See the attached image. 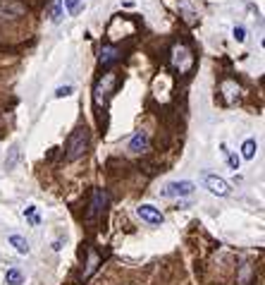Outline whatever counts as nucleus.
Segmentation results:
<instances>
[{"label":"nucleus","mask_w":265,"mask_h":285,"mask_svg":"<svg viewBox=\"0 0 265 285\" xmlns=\"http://www.w3.org/2000/svg\"><path fill=\"white\" fill-rule=\"evenodd\" d=\"M50 15H53V22H63L65 10H63V0H53V8H50Z\"/></svg>","instance_id":"nucleus-15"},{"label":"nucleus","mask_w":265,"mask_h":285,"mask_svg":"<svg viewBox=\"0 0 265 285\" xmlns=\"http://www.w3.org/2000/svg\"><path fill=\"white\" fill-rule=\"evenodd\" d=\"M86 146H89V132H86V127H77L67 139V161L81 159L86 153Z\"/></svg>","instance_id":"nucleus-1"},{"label":"nucleus","mask_w":265,"mask_h":285,"mask_svg":"<svg viewBox=\"0 0 265 285\" xmlns=\"http://www.w3.org/2000/svg\"><path fill=\"white\" fill-rule=\"evenodd\" d=\"M24 12L26 8L19 0H0V17H22Z\"/></svg>","instance_id":"nucleus-6"},{"label":"nucleus","mask_w":265,"mask_h":285,"mask_svg":"<svg viewBox=\"0 0 265 285\" xmlns=\"http://www.w3.org/2000/svg\"><path fill=\"white\" fill-rule=\"evenodd\" d=\"M194 183H189V180H180V183H170L167 187L163 190V194L167 199H174V197H191L194 194Z\"/></svg>","instance_id":"nucleus-3"},{"label":"nucleus","mask_w":265,"mask_h":285,"mask_svg":"<svg viewBox=\"0 0 265 285\" xmlns=\"http://www.w3.org/2000/svg\"><path fill=\"white\" fill-rule=\"evenodd\" d=\"M112 84H115V74H105V84H103V82L98 84V89H96V98H101L103 91H108Z\"/></svg>","instance_id":"nucleus-16"},{"label":"nucleus","mask_w":265,"mask_h":285,"mask_svg":"<svg viewBox=\"0 0 265 285\" xmlns=\"http://www.w3.org/2000/svg\"><path fill=\"white\" fill-rule=\"evenodd\" d=\"M222 151H225V156H227V163H229V168H232V170H239V156H237V153H232V151H227L225 144H222Z\"/></svg>","instance_id":"nucleus-17"},{"label":"nucleus","mask_w":265,"mask_h":285,"mask_svg":"<svg viewBox=\"0 0 265 285\" xmlns=\"http://www.w3.org/2000/svg\"><path fill=\"white\" fill-rule=\"evenodd\" d=\"M19 156H22V151H19V144H15V146L10 149V159L5 161V168H8V170H12V168L17 166V161H19Z\"/></svg>","instance_id":"nucleus-14"},{"label":"nucleus","mask_w":265,"mask_h":285,"mask_svg":"<svg viewBox=\"0 0 265 285\" xmlns=\"http://www.w3.org/2000/svg\"><path fill=\"white\" fill-rule=\"evenodd\" d=\"M136 214H139L141 221H146L149 225H163L165 216L160 214V209H156L153 204H141L139 209H136Z\"/></svg>","instance_id":"nucleus-4"},{"label":"nucleus","mask_w":265,"mask_h":285,"mask_svg":"<svg viewBox=\"0 0 265 285\" xmlns=\"http://www.w3.org/2000/svg\"><path fill=\"white\" fill-rule=\"evenodd\" d=\"M172 65H174V70L189 72L194 67V56H191V50H189L187 46L177 43V46L172 48Z\"/></svg>","instance_id":"nucleus-2"},{"label":"nucleus","mask_w":265,"mask_h":285,"mask_svg":"<svg viewBox=\"0 0 265 285\" xmlns=\"http://www.w3.org/2000/svg\"><path fill=\"white\" fill-rule=\"evenodd\" d=\"M256 151H258V144L253 142V139H246V142H244V146H242V156H244L246 161L256 159Z\"/></svg>","instance_id":"nucleus-12"},{"label":"nucleus","mask_w":265,"mask_h":285,"mask_svg":"<svg viewBox=\"0 0 265 285\" xmlns=\"http://www.w3.org/2000/svg\"><path fill=\"white\" fill-rule=\"evenodd\" d=\"M232 36H234V41L244 43V41H246V29H244V27H234V29H232Z\"/></svg>","instance_id":"nucleus-19"},{"label":"nucleus","mask_w":265,"mask_h":285,"mask_svg":"<svg viewBox=\"0 0 265 285\" xmlns=\"http://www.w3.org/2000/svg\"><path fill=\"white\" fill-rule=\"evenodd\" d=\"M65 8L72 17H77L81 10H84V0H65Z\"/></svg>","instance_id":"nucleus-13"},{"label":"nucleus","mask_w":265,"mask_h":285,"mask_svg":"<svg viewBox=\"0 0 265 285\" xmlns=\"http://www.w3.org/2000/svg\"><path fill=\"white\" fill-rule=\"evenodd\" d=\"M24 283V273L19 269H10L5 273V285H22Z\"/></svg>","instance_id":"nucleus-11"},{"label":"nucleus","mask_w":265,"mask_h":285,"mask_svg":"<svg viewBox=\"0 0 265 285\" xmlns=\"http://www.w3.org/2000/svg\"><path fill=\"white\" fill-rule=\"evenodd\" d=\"M146 146H149V135H146V132H136V135L132 137V142H129V151H134V153L143 151Z\"/></svg>","instance_id":"nucleus-7"},{"label":"nucleus","mask_w":265,"mask_h":285,"mask_svg":"<svg viewBox=\"0 0 265 285\" xmlns=\"http://www.w3.org/2000/svg\"><path fill=\"white\" fill-rule=\"evenodd\" d=\"M24 216H26L34 225H39V223H41V218L36 216V206H26V209H24Z\"/></svg>","instance_id":"nucleus-18"},{"label":"nucleus","mask_w":265,"mask_h":285,"mask_svg":"<svg viewBox=\"0 0 265 285\" xmlns=\"http://www.w3.org/2000/svg\"><path fill=\"white\" fill-rule=\"evenodd\" d=\"M117 58H120V53H117L115 46H103L101 48V65H105V67H108V65L115 63Z\"/></svg>","instance_id":"nucleus-8"},{"label":"nucleus","mask_w":265,"mask_h":285,"mask_svg":"<svg viewBox=\"0 0 265 285\" xmlns=\"http://www.w3.org/2000/svg\"><path fill=\"white\" fill-rule=\"evenodd\" d=\"M203 183H205V187H208L215 197H227V194H229V185H227V180H222V177H218V175H205Z\"/></svg>","instance_id":"nucleus-5"},{"label":"nucleus","mask_w":265,"mask_h":285,"mask_svg":"<svg viewBox=\"0 0 265 285\" xmlns=\"http://www.w3.org/2000/svg\"><path fill=\"white\" fill-rule=\"evenodd\" d=\"M72 91H74V89L67 84V87H60V89H57V91H55V96H57V98H65V96H70Z\"/></svg>","instance_id":"nucleus-20"},{"label":"nucleus","mask_w":265,"mask_h":285,"mask_svg":"<svg viewBox=\"0 0 265 285\" xmlns=\"http://www.w3.org/2000/svg\"><path fill=\"white\" fill-rule=\"evenodd\" d=\"M105 204H108V197H105V194L98 190V192L94 194V204H91V214H89V218H94L96 214H101V209H103Z\"/></svg>","instance_id":"nucleus-9"},{"label":"nucleus","mask_w":265,"mask_h":285,"mask_svg":"<svg viewBox=\"0 0 265 285\" xmlns=\"http://www.w3.org/2000/svg\"><path fill=\"white\" fill-rule=\"evenodd\" d=\"M10 245L15 247L19 254H29V242H26L22 235H10Z\"/></svg>","instance_id":"nucleus-10"}]
</instances>
